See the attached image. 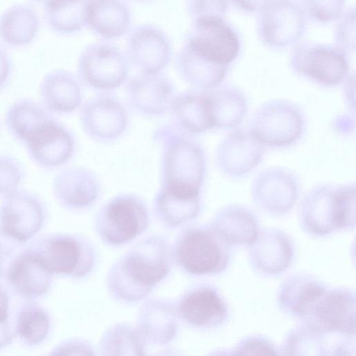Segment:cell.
I'll return each mask as SVG.
<instances>
[{
  "instance_id": "obj_40",
  "label": "cell",
  "mask_w": 356,
  "mask_h": 356,
  "mask_svg": "<svg viewBox=\"0 0 356 356\" xmlns=\"http://www.w3.org/2000/svg\"><path fill=\"white\" fill-rule=\"evenodd\" d=\"M343 1H304L302 4L304 11L309 17L320 22H327L341 17Z\"/></svg>"
},
{
  "instance_id": "obj_47",
  "label": "cell",
  "mask_w": 356,
  "mask_h": 356,
  "mask_svg": "<svg viewBox=\"0 0 356 356\" xmlns=\"http://www.w3.org/2000/svg\"><path fill=\"white\" fill-rule=\"evenodd\" d=\"M9 300L6 291L0 286V326L8 323Z\"/></svg>"
},
{
  "instance_id": "obj_18",
  "label": "cell",
  "mask_w": 356,
  "mask_h": 356,
  "mask_svg": "<svg viewBox=\"0 0 356 356\" xmlns=\"http://www.w3.org/2000/svg\"><path fill=\"white\" fill-rule=\"evenodd\" d=\"M24 144L37 164L49 168L63 165L72 157L75 139L71 131L53 117L31 134Z\"/></svg>"
},
{
  "instance_id": "obj_15",
  "label": "cell",
  "mask_w": 356,
  "mask_h": 356,
  "mask_svg": "<svg viewBox=\"0 0 356 356\" xmlns=\"http://www.w3.org/2000/svg\"><path fill=\"white\" fill-rule=\"evenodd\" d=\"M172 53L166 33L150 24L135 26L127 39V56L140 72H160L165 67Z\"/></svg>"
},
{
  "instance_id": "obj_3",
  "label": "cell",
  "mask_w": 356,
  "mask_h": 356,
  "mask_svg": "<svg viewBox=\"0 0 356 356\" xmlns=\"http://www.w3.org/2000/svg\"><path fill=\"white\" fill-rule=\"evenodd\" d=\"M303 229L314 236L351 229L355 221V184H322L312 189L300 208Z\"/></svg>"
},
{
  "instance_id": "obj_46",
  "label": "cell",
  "mask_w": 356,
  "mask_h": 356,
  "mask_svg": "<svg viewBox=\"0 0 356 356\" xmlns=\"http://www.w3.org/2000/svg\"><path fill=\"white\" fill-rule=\"evenodd\" d=\"M331 356H355L354 337H348L337 345L332 350Z\"/></svg>"
},
{
  "instance_id": "obj_48",
  "label": "cell",
  "mask_w": 356,
  "mask_h": 356,
  "mask_svg": "<svg viewBox=\"0 0 356 356\" xmlns=\"http://www.w3.org/2000/svg\"><path fill=\"white\" fill-rule=\"evenodd\" d=\"M151 356H186V355H184L179 350L173 348H169L161 350L152 355Z\"/></svg>"
},
{
  "instance_id": "obj_25",
  "label": "cell",
  "mask_w": 356,
  "mask_h": 356,
  "mask_svg": "<svg viewBox=\"0 0 356 356\" xmlns=\"http://www.w3.org/2000/svg\"><path fill=\"white\" fill-rule=\"evenodd\" d=\"M51 276L38 256L28 248L14 259L5 277L17 294L35 298L49 290Z\"/></svg>"
},
{
  "instance_id": "obj_19",
  "label": "cell",
  "mask_w": 356,
  "mask_h": 356,
  "mask_svg": "<svg viewBox=\"0 0 356 356\" xmlns=\"http://www.w3.org/2000/svg\"><path fill=\"white\" fill-rule=\"evenodd\" d=\"M264 145L251 130L236 128L228 133L217 149V163L222 172L229 177L248 174L259 163Z\"/></svg>"
},
{
  "instance_id": "obj_8",
  "label": "cell",
  "mask_w": 356,
  "mask_h": 356,
  "mask_svg": "<svg viewBox=\"0 0 356 356\" xmlns=\"http://www.w3.org/2000/svg\"><path fill=\"white\" fill-rule=\"evenodd\" d=\"M129 70L127 55L118 46L107 42L86 46L77 62L80 81L102 91L120 87L127 80Z\"/></svg>"
},
{
  "instance_id": "obj_29",
  "label": "cell",
  "mask_w": 356,
  "mask_h": 356,
  "mask_svg": "<svg viewBox=\"0 0 356 356\" xmlns=\"http://www.w3.org/2000/svg\"><path fill=\"white\" fill-rule=\"evenodd\" d=\"M178 74L193 88L208 90L218 86L225 78L228 66L213 63L185 43L178 51L176 60Z\"/></svg>"
},
{
  "instance_id": "obj_17",
  "label": "cell",
  "mask_w": 356,
  "mask_h": 356,
  "mask_svg": "<svg viewBox=\"0 0 356 356\" xmlns=\"http://www.w3.org/2000/svg\"><path fill=\"white\" fill-rule=\"evenodd\" d=\"M252 196L254 203L265 212L273 215L284 214L297 201L298 179L287 169H266L254 180Z\"/></svg>"
},
{
  "instance_id": "obj_23",
  "label": "cell",
  "mask_w": 356,
  "mask_h": 356,
  "mask_svg": "<svg viewBox=\"0 0 356 356\" xmlns=\"http://www.w3.org/2000/svg\"><path fill=\"white\" fill-rule=\"evenodd\" d=\"M135 327L146 343H170L178 330L176 305L163 298L149 299L139 309Z\"/></svg>"
},
{
  "instance_id": "obj_1",
  "label": "cell",
  "mask_w": 356,
  "mask_h": 356,
  "mask_svg": "<svg viewBox=\"0 0 356 356\" xmlns=\"http://www.w3.org/2000/svg\"><path fill=\"white\" fill-rule=\"evenodd\" d=\"M154 137L163 146V184L155 208L175 216L200 212L206 170L201 145L174 124L159 127Z\"/></svg>"
},
{
  "instance_id": "obj_12",
  "label": "cell",
  "mask_w": 356,
  "mask_h": 356,
  "mask_svg": "<svg viewBox=\"0 0 356 356\" xmlns=\"http://www.w3.org/2000/svg\"><path fill=\"white\" fill-rule=\"evenodd\" d=\"M44 219L43 202L29 192L16 191L0 206V232L23 245L40 232Z\"/></svg>"
},
{
  "instance_id": "obj_42",
  "label": "cell",
  "mask_w": 356,
  "mask_h": 356,
  "mask_svg": "<svg viewBox=\"0 0 356 356\" xmlns=\"http://www.w3.org/2000/svg\"><path fill=\"white\" fill-rule=\"evenodd\" d=\"M227 3L224 1H190L187 2V10L192 19L211 16L224 17Z\"/></svg>"
},
{
  "instance_id": "obj_9",
  "label": "cell",
  "mask_w": 356,
  "mask_h": 356,
  "mask_svg": "<svg viewBox=\"0 0 356 356\" xmlns=\"http://www.w3.org/2000/svg\"><path fill=\"white\" fill-rule=\"evenodd\" d=\"M290 63L296 72L328 86L341 83L349 67L343 49L310 40L300 42L294 47Z\"/></svg>"
},
{
  "instance_id": "obj_22",
  "label": "cell",
  "mask_w": 356,
  "mask_h": 356,
  "mask_svg": "<svg viewBox=\"0 0 356 356\" xmlns=\"http://www.w3.org/2000/svg\"><path fill=\"white\" fill-rule=\"evenodd\" d=\"M327 291L326 285L316 277L296 274L287 277L280 285L277 302L282 311L304 322Z\"/></svg>"
},
{
  "instance_id": "obj_45",
  "label": "cell",
  "mask_w": 356,
  "mask_h": 356,
  "mask_svg": "<svg viewBox=\"0 0 356 356\" xmlns=\"http://www.w3.org/2000/svg\"><path fill=\"white\" fill-rule=\"evenodd\" d=\"M12 71V63L7 51L0 45V89L8 81Z\"/></svg>"
},
{
  "instance_id": "obj_28",
  "label": "cell",
  "mask_w": 356,
  "mask_h": 356,
  "mask_svg": "<svg viewBox=\"0 0 356 356\" xmlns=\"http://www.w3.org/2000/svg\"><path fill=\"white\" fill-rule=\"evenodd\" d=\"M170 112L174 125L188 134L212 128L208 90L192 88L177 94Z\"/></svg>"
},
{
  "instance_id": "obj_26",
  "label": "cell",
  "mask_w": 356,
  "mask_h": 356,
  "mask_svg": "<svg viewBox=\"0 0 356 356\" xmlns=\"http://www.w3.org/2000/svg\"><path fill=\"white\" fill-rule=\"evenodd\" d=\"M99 192L97 180L92 172L83 168H70L62 171L53 183V193L63 206L79 209L88 207Z\"/></svg>"
},
{
  "instance_id": "obj_49",
  "label": "cell",
  "mask_w": 356,
  "mask_h": 356,
  "mask_svg": "<svg viewBox=\"0 0 356 356\" xmlns=\"http://www.w3.org/2000/svg\"><path fill=\"white\" fill-rule=\"evenodd\" d=\"M207 356H233L232 351L225 349H218L211 352Z\"/></svg>"
},
{
  "instance_id": "obj_39",
  "label": "cell",
  "mask_w": 356,
  "mask_h": 356,
  "mask_svg": "<svg viewBox=\"0 0 356 356\" xmlns=\"http://www.w3.org/2000/svg\"><path fill=\"white\" fill-rule=\"evenodd\" d=\"M22 175V167L15 159L0 154V195L6 197L17 191Z\"/></svg>"
},
{
  "instance_id": "obj_5",
  "label": "cell",
  "mask_w": 356,
  "mask_h": 356,
  "mask_svg": "<svg viewBox=\"0 0 356 356\" xmlns=\"http://www.w3.org/2000/svg\"><path fill=\"white\" fill-rule=\"evenodd\" d=\"M29 248L38 256L51 275L83 277L95 265L94 248L83 236L48 234L35 239Z\"/></svg>"
},
{
  "instance_id": "obj_34",
  "label": "cell",
  "mask_w": 356,
  "mask_h": 356,
  "mask_svg": "<svg viewBox=\"0 0 356 356\" xmlns=\"http://www.w3.org/2000/svg\"><path fill=\"white\" fill-rule=\"evenodd\" d=\"M88 1H46L42 10L45 22L54 31L70 34L87 24Z\"/></svg>"
},
{
  "instance_id": "obj_31",
  "label": "cell",
  "mask_w": 356,
  "mask_h": 356,
  "mask_svg": "<svg viewBox=\"0 0 356 356\" xmlns=\"http://www.w3.org/2000/svg\"><path fill=\"white\" fill-rule=\"evenodd\" d=\"M86 25L103 38H118L130 29V11L120 1H90Z\"/></svg>"
},
{
  "instance_id": "obj_36",
  "label": "cell",
  "mask_w": 356,
  "mask_h": 356,
  "mask_svg": "<svg viewBox=\"0 0 356 356\" xmlns=\"http://www.w3.org/2000/svg\"><path fill=\"white\" fill-rule=\"evenodd\" d=\"M323 336L302 323L286 334L282 348L284 356H329Z\"/></svg>"
},
{
  "instance_id": "obj_41",
  "label": "cell",
  "mask_w": 356,
  "mask_h": 356,
  "mask_svg": "<svg viewBox=\"0 0 356 356\" xmlns=\"http://www.w3.org/2000/svg\"><path fill=\"white\" fill-rule=\"evenodd\" d=\"M335 40L338 47L346 50L355 46V8H349L340 17L335 29Z\"/></svg>"
},
{
  "instance_id": "obj_38",
  "label": "cell",
  "mask_w": 356,
  "mask_h": 356,
  "mask_svg": "<svg viewBox=\"0 0 356 356\" xmlns=\"http://www.w3.org/2000/svg\"><path fill=\"white\" fill-rule=\"evenodd\" d=\"M232 351L233 356H284L282 349L259 335L245 337Z\"/></svg>"
},
{
  "instance_id": "obj_35",
  "label": "cell",
  "mask_w": 356,
  "mask_h": 356,
  "mask_svg": "<svg viewBox=\"0 0 356 356\" xmlns=\"http://www.w3.org/2000/svg\"><path fill=\"white\" fill-rule=\"evenodd\" d=\"M145 344L136 327L118 323L102 334L99 353V356H147Z\"/></svg>"
},
{
  "instance_id": "obj_37",
  "label": "cell",
  "mask_w": 356,
  "mask_h": 356,
  "mask_svg": "<svg viewBox=\"0 0 356 356\" xmlns=\"http://www.w3.org/2000/svg\"><path fill=\"white\" fill-rule=\"evenodd\" d=\"M49 326L47 312L38 305L29 304L23 307L18 314L16 332L26 343L35 345L47 337Z\"/></svg>"
},
{
  "instance_id": "obj_30",
  "label": "cell",
  "mask_w": 356,
  "mask_h": 356,
  "mask_svg": "<svg viewBox=\"0 0 356 356\" xmlns=\"http://www.w3.org/2000/svg\"><path fill=\"white\" fill-rule=\"evenodd\" d=\"M40 27L38 11L29 4L10 6L0 15V40L10 47H23L31 43Z\"/></svg>"
},
{
  "instance_id": "obj_11",
  "label": "cell",
  "mask_w": 356,
  "mask_h": 356,
  "mask_svg": "<svg viewBox=\"0 0 356 356\" xmlns=\"http://www.w3.org/2000/svg\"><path fill=\"white\" fill-rule=\"evenodd\" d=\"M257 29L262 40L271 47H284L297 41L305 27V12L291 1H261Z\"/></svg>"
},
{
  "instance_id": "obj_43",
  "label": "cell",
  "mask_w": 356,
  "mask_h": 356,
  "mask_svg": "<svg viewBox=\"0 0 356 356\" xmlns=\"http://www.w3.org/2000/svg\"><path fill=\"white\" fill-rule=\"evenodd\" d=\"M24 245L0 232V277H5L10 264L24 250Z\"/></svg>"
},
{
  "instance_id": "obj_32",
  "label": "cell",
  "mask_w": 356,
  "mask_h": 356,
  "mask_svg": "<svg viewBox=\"0 0 356 356\" xmlns=\"http://www.w3.org/2000/svg\"><path fill=\"white\" fill-rule=\"evenodd\" d=\"M208 97L213 127H235L245 115L248 100L239 88L232 84H219L208 89Z\"/></svg>"
},
{
  "instance_id": "obj_14",
  "label": "cell",
  "mask_w": 356,
  "mask_h": 356,
  "mask_svg": "<svg viewBox=\"0 0 356 356\" xmlns=\"http://www.w3.org/2000/svg\"><path fill=\"white\" fill-rule=\"evenodd\" d=\"M355 307L353 290L344 287L327 290L302 323L323 334L335 332L353 337L355 334Z\"/></svg>"
},
{
  "instance_id": "obj_7",
  "label": "cell",
  "mask_w": 356,
  "mask_h": 356,
  "mask_svg": "<svg viewBox=\"0 0 356 356\" xmlns=\"http://www.w3.org/2000/svg\"><path fill=\"white\" fill-rule=\"evenodd\" d=\"M305 122L302 111L294 102L273 99L255 111L249 129L264 145L284 147L299 139Z\"/></svg>"
},
{
  "instance_id": "obj_24",
  "label": "cell",
  "mask_w": 356,
  "mask_h": 356,
  "mask_svg": "<svg viewBox=\"0 0 356 356\" xmlns=\"http://www.w3.org/2000/svg\"><path fill=\"white\" fill-rule=\"evenodd\" d=\"M39 90L41 103L51 113H72L81 106L83 99L80 80L66 70L47 72L40 81Z\"/></svg>"
},
{
  "instance_id": "obj_2",
  "label": "cell",
  "mask_w": 356,
  "mask_h": 356,
  "mask_svg": "<svg viewBox=\"0 0 356 356\" xmlns=\"http://www.w3.org/2000/svg\"><path fill=\"white\" fill-rule=\"evenodd\" d=\"M172 253L161 236H152L129 249L110 268L107 286L111 295L124 302L145 299L168 275Z\"/></svg>"
},
{
  "instance_id": "obj_10",
  "label": "cell",
  "mask_w": 356,
  "mask_h": 356,
  "mask_svg": "<svg viewBox=\"0 0 356 356\" xmlns=\"http://www.w3.org/2000/svg\"><path fill=\"white\" fill-rule=\"evenodd\" d=\"M186 44L202 56L219 65L229 66L240 49L238 34L222 17L193 19Z\"/></svg>"
},
{
  "instance_id": "obj_4",
  "label": "cell",
  "mask_w": 356,
  "mask_h": 356,
  "mask_svg": "<svg viewBox=\"0 0 356 356\" xmlns=\"http://www.w3.org/2000/svg\"><path fill=\"white\" fill-rule=\"evenodd\" d=\"M231 248L209 224L183 231L172 253L186 273L195 276L213 275L227 268Z\"/></svg>"
},
{
  "instance_id": "obj_21",
  "label": "cell",
  "mask_w": 356,
  "mask_h": 356,
  "mask_svg": "<svg viewBox=\"0 0 356 356\" xmlns=\"http://www.w3.org/2000/svg\"><path fill=\"white\" fill-rule=\"evenodd\" d=\"M252 267L267 276L279 275L291 266L294 257V245L291 238L276 229H264L249 246Z\"/></svg>"
},
{
  "instance_id": "obj_33",
  "label": "cell",
  "mask_w": 356,
  "mask_h": 356,
  "mask_svg": "<svg viewBox=\"0 0 356 356\" xmlns=\"http://www.w3.org/2000/svg\"><path fill=\"white\" fill-rule=\"evenodd\" d=\"M53 117V113L42 103L22 98L8 106L5 121L12 135L24 143L31 134Z\"/></svg>"
},
{
  "instance_id": "obj_27",
  "label": "cell",
  "mask_w": 356,
  "mask_h": 356,
  "mask_svg": "<svg viewBox=\"0 0 356 356\" xmlns=\"http://www.w3.org/2000/svg\"><path fill=\"white\" fill-rule=\"evenodd\" d=\"M209 225L230 247L250 246L260 231L254 214L239 205H229L219 210Z\"/></svg>"
},
{
  "instance_id": "obj_44",
  "label": "cell",
  "mask_w": 356,
  "mask_h": 356,
  "mask_svg": "<svg viewBox=\"0 0 356 356\" xmlns=\"http://www.w3.org/2000/svg\"><path fill=\"white\" fill-rule=\"evenodd\" d=\"M49 356H96L91 344L81 339L64 341Z\"/></svg>"
},
{
  "instance_id": "obj_16",
  "label": "cell",
  "mask_w": 356,
  "mask_h": 356,
  "mask_svg": "<svg viewBox=\"0 0 356 356\" xmlns=\"http://www.w3.org/2000/svg\"><path fill=\"white\" fill-rule=\"evenodd\" d=\"M126 94L131 107L141 115L157 117L170 111L176 96L173 83L160 72H138L126 84Z\"/></svg>"
},
{
  "instance_id": "obj_6",
  "label": "cell",
  "mask_w": 356,
  "mask_h": 356,
  "mask_svg": "<svg viewBox=\"0 0 356 356\" xmlns=\"http://www.w3.org/2000/svg\"><path fill=\"white\" fill-rule=\"evenodd\" d=\"M145 204L136 195H120L106 203L97 214L95 227L110 245L126 244L140 235L149 224Z\"/></svg>"
},
{
  "instance_id": "obj_20",
  "label": "cell",
  "mask_w": 356,
  "mask_h": 356,
  "mask_svg": "<svg viewBox=\"0 0 356 356\" xmlns=\"http://www.w3.org/2000/svg\"><path fill=\"white\" fill-rule=\"evenodd\" d=\"M177 316L188 325L209 329L224 323L228 316L227 306L216 288L195 286L181 296L176 305Z\"/></svg>"
},
{
  "instance_id": "obj_13",
  "label": "cell",
  "mask_w": 356,
  "mask_h": 356,
  "mask_svg": "<svg viewBox=\"0 0 356 356\" xmlns=\"http://www.w3.org/2000/svg\"><path fill=\"white\" fill-rule=\"evenodd\" d=\"M80 119L87 135L101 143L120 138L129 124L124 105L108 92H101L88 99L81 106Z\"/></svg>"
}]
</instances>
